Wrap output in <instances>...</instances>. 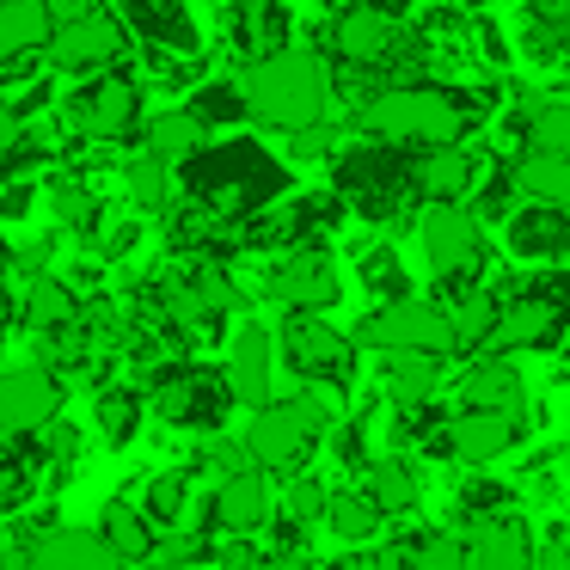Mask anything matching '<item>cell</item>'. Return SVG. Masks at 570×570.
I'll return each mask as SVG.
<instances>
[{
  "mask_svg": "<svg viewBox=\"0 0 570 570\" xmlns=\"http://www.w3.org/2000/svg\"><path fill=\"white\" fill-rule=\"evenodd\" d=\"M185 197L197 203V209H209L215 222L246 227V222H258L271 203L288 197V166L276 160L271 148H258L252 136L209 141V148L185 166Z\"/></svg>",
  "mask_w": 570,
  "mask_h": 570,
  "instance_id": "obj_1",
  "label": "cell"
},
{
  "mask_svg": "<svg viewBox=\"0 0 570 570\" xmlns=\"http://www.w3.org/2000/svg\"><path fill=\"white\" fill-rule=\"evenodd\" d=\"M491 92H442V87H381L356 105V129L386 148H460L472 124L484 117Z\"/></svg>",
  "mask_w": 570,
  "mask_h": 570,
  "instance_id": "obj_2",
  "label": "cell"
},
{
  "mask_svg": "<svg viewBox=\"0 0 570 570\" xmlns=\"http://www.w3.org/2000/svg\"><path fill=\"white\" fill-rule=\"evenodd\" d=\"M239 87H246V105H252L258 124L301 136V129L325 124L332 68H325V56H313V50H283V56H271V62H252L246 75H239Z\"/></svg>",
  "mask_w": 570,
  "mask_h": 570,
  "instance_id": "obj_3",
  "label": "cell"
},
{
  "mask_svg": "<svg viewBox=\"0 0 570 570\" xmlns=\"http://www.w3.org/2000/svg\"><path fill=\"white\" fill-rule=\"evenodd\" d=\"M332 399L325 393H288V399H271L264 411H252V423H246V454H252V466L258 472H283V479H295L301 466L313 460V448L332 435Z\"/></svg>",
  "mask_w": 570,
  "mask_h": 570,
  "instance_id": "obj_4",
  "label": "cell"
},
{
  "mask_svg": "<svg viewBox=\"0 0 570 570\" xmlns=\"http://www.w3.org/2000/svg\"><path fill=\"white\" fill-rule=\"evenodd\" d=\"M570 337V271H540L503 295V320L484 356H521V350H564Z\"/></svg>",
  "mask_w": 570,
  "mask_h": 570,
  "instance_id": "obj_5",
  "label": "cell"
},
{
  "mask_svg": "<svg viewBox=\"0 0 570 570\" xmlns=\"http://www.w3.org/2000/svg\"><path fill=\"white\" fill-rule=\"evenodd\" d=\"M337 197L362 215V222H399L405 203L417 197V178H411V154L386 148V141H362V148L337 154Z\"/></svg>",
  "mask_w": 570,
  "mask_h": 570,
  "instance_id": "obj_6",
  "label": "cell"
},
{
  "mask_svg": "<svg viewBox=\"0 0 570 570\" xmlns=\"http://www.w3.org/2000/svg\"><path fill=\"white\" fill-rule=\"evenodd\" d=\"M148 405L160 411L173 430H197V435H215L234 411V393H227V374L222 368H203V362H160L148 374Z\"/></svg>",
  "mask_w": 570,
  "mask_h": 570,
  "instance_id": "obj_7",
  "label": "cell"
},
{
  "mask_svg": "<svg viewBox=\"0 0 570 570\" xmlns=\"http://www.w3.org/2000/svg\"><path fill=\"white\" fill-rule=\"evenodd\" d=\"M276 356L301 374L307 393H332L337 399V393H350V381H356V337L337 332L332 320H320V313H288L283 332H276Z\"/></svg>",
  "mask_w": 570,
  "mask_h": 570,
  "instance_id": "obj_8",
  "label": "cell"
},
{
  "mask_svg": "<svg viewBox=\"0 0 570 570\" xmlns=\"http://www.w3.org/2000/svg\"><path fill=\"white\" fill-rule=\"evenodd\" d=\"M417 239H423V258L430 271L442 276V301L479 288V271H484V222L466 209V203H430L417 222Z\"/></svg>",
  "mask_w": 570,
  "mask_h": 570,
  "instance_id": "obj_9",
  "label": "cell"
},
{
  "mask_svg": "<svg viewBox=\"0 0 570 570\" xmlns=\"http://www.w3.org/2000/svg\"><path fill=\"white\" fill-rule=\"evenodd\" d=\"M356 350H381V356H460L454 320L442 301H393L356 320Z\"/></svg>",
  "mask_w": 570,
  "mask_h": 570,
  "instance_id": "obj_10",
  "label": "cell"
},
{
  "mask_svg": "<svg viewBox=\"0 0 570 570\" xmlns=\"http://www.w3.org/2000/svg\"><path fill=\"white\" fill-rule=\"evenodd\" d=\"M62 129L75 141H129L136 129H148L141 124V87H136V75H99V80H87V87H75L62 99Z\"/></svg>",
  "mask_w": 570,
  "mask_h": 570,
  "instance_id": "obj_11",
  "label": "cell"
},
{
  "mask_svg": "<svg viewBox=\"0 0 570 570\" xmlns=\"http://www.w3.org/2000/svg\"><path fill=\"white\" fill-rule=\"evenodd\" d=\"M62 374L38 368V362H26V368H0V435H43L56 430V417H62Z\"/></svg>",
  "mask_w": 570,
  "mask_h": 570,
  "instance_id": "obj_12",
  "label": "cell"
},
{
  "mask_svg": "<svg viewBox=\"0 0 570 570\" xmlns=\"http://www.w3.org/2000/svg\"><path fill=\"white\" fill-rule=\"evenodd\" d=\"M124 43H129V26L117 13H87V19H75V26H56V38H50V68L56 75H111L117 68V56H124Z\"/></svg>",
  "mask_w": 570,
  "mask_h": 570,
  "instance_id": "obj_13",
  "label": "cell"
},
{
  "mask_svg": "<svg viewBox=\"0 0 570 570\" xmlns=\"http://www.w3.org/2000/svg\"><path fill=\"white\" fill-rule=\"evenodd\" d=\"M271 295L283 301L288 313H320L337 307V295H344V276H337L332 252L325 246H301V252H283L271 271Z\"/></svg>",
  "mask_w": 570,
  "mask_h": 570,
  "instance_id": "obj_14",
  "label": "cell"
},
{
  "mask_svg": "<svg viewBox=\"0 0 570 570\" xmlns=\"http://www.w3.org/2000/svg\"><path fill=\"white\" fill-rule=\"evenodd\" d=\"M227 393H234V405L246 411H264L271 405V386H276V332L258 320H246L234 337H227Z\"/></svg>",
  "mask_w": 570,
  "mask_h": 570,
  "instance_id": "obj_15",
  "label": "cell"
},
{
  "mask_svg": "<svg viewBox=\"0 0 570 570\" xmlns=\"http://www.w3.org/2000/svg\"><path fill=\"white\" fill-rule=\"evenodd\" d=\"M203 521L222 533H234V540H246V533H264L276 521V491H271V472H234V479L215 484L209 509H203Z\"/></svg>",
  "mask_w": 570,
  "mask_h": 570,
  "instance_id": "obj_16",
  "label": "cell"
},
{
  "mask_svg": "<svg viewBox=\"0 0 570 570\" xmlns=\"http://www.w3.org/2000/svg\"><path fill=\"white\" fill-rule=\"evenodd\" d=\"M503 246H509V258H521V264L558 271V264L570 258V215H564V209H546V203L509 209V222H503Z\"/></svg>",
  "mask_w": 570,
  "mask_h": 570,
  "instance_id": "obj_17",
  "label": "cell"
},
{
  "mask_svg": "<svg viewBox=\"0 0 570 570\" xmlns=\"http://www.w3.org/2000/svg\"><path fill=\"white\" fill-rule=\"evenodd\" d=\"M332 50L344 56L350 68H381L393 62L399 50H405V31L393 26V13H381V7H344L332 26Z\"/></svg>",
  "mask_w": 570,
  "mask_h": 570,
  "instance_id": "obj_18",
  "label": "cell"
},
{
  "mask_svg": "<svg viewBox=\"0 0 570 570\" xmlns=\"http://www.w3.org/2000/svg\"><path fill=\"white\" fill-rule=\"evenodd\" d=\"M460 405L466 411H491V417L528 423V381L509 356H479L460 374Z\"/></svg>",
  "mask_w": 570,
  "mask_h": 570,
  "instance_id": "obj_19",
  "label": "cell"
},
{
  "mask_svg": "<svg viewBox=\"0 0 570 570\" xmlns=\"http://www.w3.org/2000/svg\"><path fill=\"white\" fill-rule=\"evenodd\" d=\"M521 435H528V423L491 417V411H454V423H448V460H460V466H491Z\"/></svg>",
  "mask_w": 570,
  "mask_h": 570,
  "instance_id": "obj_20",
  "label": "cell"
},
{
  "mask_svg": "<svg viewBox=\"0 0 570 570\" xmlns=\"http://www.w3.org/2000/svg\"><path fill=\"white\" fill-rule=\"evenodd\" d=\"M124 26L154 43V56H197V19L185 0H124Z\"/></svg>",
  "mask_w": 570,
  "mask_h": 570,
  "instance_id": "obj_21",
  "label": "cell"
},
{
  "mask_svg": "<svg viewBox=\"0 0 570 570\" xmlns=\"http://www.w3.org/2000/svg\"><path fill=\"white\" fill-rule=\"evenodd\" d=\"M31 570H124L99 528H43L31 540Z\"/></svg>",
  "mask_w": 570,
  "mask_h": 570,
  "instance_id": "obj_22",
  "label": "cell"
},
{
  "mask_svg": "<svg viewBox=\"0 0 570 570\" xmlns=\"http://www.w3.org/2000/svg\"><path fill=\"white\" fill-rule=\"evenodd\" d=\"M411 178H417L423 203H466L472 185H479V160L466 148H430L411 154Z\"/></svg>",
  "mask_w": 570,
  "mask_h": 570,
  "instance_id": "obj_23",
  "label": "cell"
},
{
  "mask_svg": "<svg viewBox=\"0 0 570 570\" xmlns=\"http://www.w3.org/2000/svg\"><path fill=\"white\" fill-rule=\"evenodd\" d=\"M466 546H472V570H540V546H533L528 521H515V515L491 521V528H472Z\"/></svg>",
  "mask_w": 570,
  "mask_h": 570,
  "instance_id": "obj_24",
  "label": "cell"
},
{
  "mask_svg": "<svg viewBox=\"0 0 570 570\" xmlns=\"http://www.w3.org/2000/svg\"><path fill=\"white\" fill-rule=\"evenodd\" d=\"M99 533H105V546L124 558V570L160 558V528H154V521L141 515V503H129V497H111V503L99 509Z\"/></svg>",
  "mask_w": 570,
  "mask_h": 570,
  "instance_id": "obj_25",
  "label": "cell"
},
{
  "mask_svg": "<svg viewBox=\"0 0 570 570\" xmlns=\"http://www.w3.org/2000/svg\"><path fill=\"white\" fill-rule=\"evenodd\" d=\"M50 38H56V19L43 0H0V68L50 50Z\"/></svg>",
  "mask_w": 570,
  "mask_h": 570,
  "instance_id": "obj_26",
  "label": "cell"
},
{
  "mask_svg": "<svg viewBox=\"0 0 570 570\" xmlns=\"http://www.w3.org/2000/svg\"><path fill=\"white\" fill-rule=\"evenodd\" d=\"M227 31H234V43L252 62H271V56L288 50V13L276 0H239L234 13H227Z\"/></svg>",
  "mask_w": 570,
  "mask_h": 570,
  "instance_id": "obj_27",
  "label": "cell"
},
{
  "mask_svg": "<svg viewBox=\"0 0 570 570\" xmlns=\"http://www.w3.org/2000/svg\"><path fill=\"white\" fill-rule=\"evenodd\" d=\"M80 295L62 283V276H50V271H31L26 276V320H31V332L38 337H56V332H75L80 325Z\"/></svg>",
  "mask_w": 570,
  "mask_h": 570,
  "instance_id": "obj_28",
  "label": "cell"
},
{
  "mask_svg": "<svg viewBox=\"0 0 570 570\" xmlns=\"http://www.w3.org/2000/svg\"><path fill=\"white\" fill-rule=\"evenodd\" d=\"M448 307V320H454V344H460V356H484L491 350V337H497V320H503V288H466V295H454V301H442Z\"/></svg>",
  "mask_w": 570,
  "mask_h": 570,
  "instance_id": "obj_29",
  "label": "cell"
},
{
  "mask_svg": "<svg viewBox=\"0 0 570 570\" xmlns=\"http://www.w3.org/2000/svg\"><path fill=\"white\" fill-rule=\"evenodd\" d=\"M141 148L154 154V160H166V166H190L203 148H209V129L197 124V117L178 105V111H160V117H148V129H141Z\"/></svg>",
  "mask_w": 570,
  "mask_h": 570,
  "instance_id": "obj_30",
  "label": "cell"
},
{
  "mask_svg": "<svg viewBox=\"0 0 570 570\" xmlns=\"http://www.w3.org/2000/svg\"><path fill=\"white\" fill-rule=\"evenodd\" d=\"M362 491H368L386 515H417V509H423V479H417V466H411L405 454L374 460L368 479H362Z\"/></svg>",
  "mask_w": 570,
  "mask_h": 570,
  "instance_id": "obj_31",
  "label": "cell"
},
{
  "mask_svg": "<svg viewBox=\"0 0 570 570\" xmlns=\"http://www.w3.org/2000/svg\"><path fill=\"white\" fill-rule=\"evenodd\" d=\"M435 393H442V356H386V399H393V411L435 405Z\"/></svg>",
  "mask_w": 570,
  "mask_h": 570,
  "instance_id": "obj_32",
  "label": "cell"
},
{
  "mask_svg": "<svg viewBox=\"0 0 570 570\" xmlns=\"http://www.w3.org/2000/svg\"><path fill=\"white\" fill-rule=\"evenodd\" d=\"M141 417H148V393H141V386H99V399H92V423H99V435L111 448L136 442Z\"/></svg>",
  "mask_w": 570,
  "mask_h": 570,
  "instance_id": "obj_33",
  "label": "cell"
},
{
  "mask_svg": "<svg viewBox=\"0 0 570 570\" xmlns=\"http://www.w3.org/2000/svg\"><path fill=\"white\" fill-rule=\"evenodd\" d=\"M141 515H148L160 533H178V528H185V515H190V472H185V466L154 472V479L141 484Z\"/></svg>",
  "mask_w": 570,
  "mask_h": 570,
  "instance_id": "obj_34",
  "label": "cell"
},
{
  "mask_svg": "<svg viewBox=\"0 0 570 570\" xmlns=\"http://www.w3.org/2000/svg\"><path fill=\"white\" fill-rule=\"evenodd\" d=\"M325 521H332V533L344 546H368L374 533L386 528V509L374 503L362 484H350V491H332V509H325Z\"/></svg>",
  "mask_w": 570,
  "mask_h": 570,
  "instance_id": "obj_35",
  "label": "cell"
},
{
  "mask_svg": "<svg viewBox=\"0 0 570 570\" xmlns=\"http://www.w3.org/2000/svg\"><path fill=\"white\" fill-rule=\"evenodd\" d=\"M515 190L528 203H546V209L570 215V160H552V154H521L515 160Z\"/></svg>",
  "mask_w": 570,
  "mask_h": 570,
  "instance_id": "obj_36",
  "label": "cell"
},
{
  "mask_svg": "<svg viewBox=\"0 0 570 570\" xmlns=\"http://www.w3.org/2000/svg\"><path fill=\"white\" fill-rule=\"evenodd\" d=\"M509 503H515V484H503V479H466L454 491V521L460 528H491V521H503L509 515Z\"/></svg>",
  "mask_w": 570,
  "mask_h": 570,
  "instance_id": "obj_37",
  "label": "cell"
},
{
  "mask_svg": "<svg viewBox=\"0 0 570 570\" xmlns=\"http://www.w3.org/2000/svg\"><path fill=\"white\" fill-rule=\"evenodd\" d=\"M124 190H129V203H136L141 215H160V209H173V166L166 160H154L148 148L136 154V160L124 166Z\"/></svg>",
  "mask_w": 570,
  "mask_h": 570,
  "instance_id": "obj_38",
  "label": "cell"
},
{
  "mask_svg": "<svg viewBox=\"0 0 570 570\" xmlns=\"http://www.w3.org/2000/svg\"><path fill=\"white\" fill-rule=\"evenodd\" d=\"M521 141L528 154H552V160H570V99H540L521 124Z\"/></svg>",
  "mask_w": 570,
  "mask_h": 570,
  "instance_id": "obj_39",
  "label": "cell"
},
{
  "mask_svg": "<svg viewBox=\"0 0 570 570\" xmlns=\"http://www.w3.org/2000/svg\"><path fill=\"white\" fill-rule=\"evenodd\" d=\"M185 111L197 117L203 129H227V124H239V117H252V105H246V87H239V80H203Z\"/></svg>",
  "mask_w": 570,
  "mask_h": 570,
  "instance_id": "obj_40",
  "label": "cell"
},
{
  "mask_svg": "<svg viewBox=\"0 0 570 570\" xmlns=\"http://www.w3.org/2000/svg\"><path fill=\"white\" fill-rule=\"evenodd\" d=\"M405 540L417 570H472V546L460 528H423V533H405Z\"/></svg>",
  "mask_w": 570,
  "mask_h": 570,
  "instance_id": "obj_41",
  "label": "cell"
},
{
  "mask_svg": "<svg viewBox=\"0 0 570 570\" xmlns=\"http://www.w3.org/2000/svg\"><path fill=\"white\" fill-rule=\"evenodd\" d=\"M325 509H332V491H325V479H313V472H295V479L283 484V503H276V515L295 521V528H313V521H325Z\"/></svg>",
  "mask_w": 570,
  "mask_h": 570,
  "instance_id": "obj_42",
  "label": "cell"
},
{
  "mask_svg": "<svg viewBox=\"0 0 570 570\" xmlns=\"http://www.w3.org/2000/svg\"><path fill=\"white\" fill-rule=\"evenodd\" d=\"M356 276H362V288H368V295H381V307H393V301H411V295H405V264H399L393 246L362 252Z\"/></svg>",
  "mask_w": 570,
  "mask_h": 570,
  "instance_id": "obj_43",
  "label": "cell"
},
{
  "mask_svg": "<svg viewBox=\"0 0 570 570\" xmlns=\"http://www.w3.org/2000/svg\"><path fill=\"white\" fill-rule=\"evenodd\" d=\"M50 203H56V215H62V227H75V234H92V227H99V197H92L80 178H56Z\"/></svg>",
  "mask_w": 570,
  "mask_h": 570,
  "instance_id": "obj_44",
  "label": "cell"
},
{
  "mask_svg": "<svg viewBox=\"0 0 570 570\" xmlns=\"http://www.w3.org/2000/svg\"><path fill=\"white\" fill-rule=\"evenodd\" d=\"M325 442H332V460H337V466L368 479V466H374V454H368V417H344L332 435H325Z\"/></svg>",
  "mask_w": 570,
  "mask_h": 570,
  "instance_id": "obj_45",
  "label": "cell"
},
{
  "mask_svg": "<svg viewBox=\"0 0 570 570\" xmlns=\"http://www.w3.org/2000/svg\"><path fill=\"white\" fill-rule=\"evenodd\" d=\"M26 141H31V117L19 111L13 99H0V166L13 160V154L26 148Z\"/></svg>",
  "mask_w": 570,
  "mask_h": 570,
  "instance_id": "obj_46",
  "label": "cell"
},
{
  "mask_svg": "<svg viewBox=\"0 0 570 570\" xmlns=\"http://www.w3.org/2000/svg\"><path fill=\"white\" fill-rule=\"evenodd\" d=\"M31 203H38L31 178H0V222H26Z\"/></svg>",
  "mask_w": 570,
  "mask_h": 570,
  "instance_id": "obj_47",
  "label": "cell"
},
{
  "mask_svg": "<svg viewBox=\"0 0 570 570\" xmlns=\"http://www.w3.org/2000/svg\"><path fill=\"white\" fill-rule=\"evenodd\" d=\"M320 154H332V129H301V136H288V160H320Z\"/></svg>",
  "mask_w": 570,
  "mask_h": 570,
  "instance_id": "obj_48",
  "label": "cell"
},
{
  "mask_svg": "<svg viewBox=\"0 0 570 570\" xmlns=\"http://www.w3.org/2000/svg\"><path fill=\"white\" fill-rule=\"evenodd\" d=\"M374 570H417V558H411V540L399 533V540H386L381 552H374Z\"/></svg>",
  "mask_w": 570,
  "mask_h": 570,
  "instance_id": "obj_49",
  "label": "cell"
},
{
  "mask_svg": "<svg viewBox=\"0 0 570 570\" xmlns=\"http://www.w3.org/2000/svg\"><path fill=\"white\" fill-rule=\"evenodd\" d=\"M540 570H570V533H564V528L546 533V546H540Z\"/></svg>",
  "mask_w": 570,
  "mask_h": 570,
  "instance_id": "obj_50",
  "label": "cell"
},
{
  "mask_svg": "<svg viewBox=\"0 0 570 570\" xmlns=\"http://www.w3.org/2000/svg\"><path fill=\"white\" fill-rule=\"evenodd\" d=\"M43 7H50V19H56V26H75V19L99 13V0H43Z\"/></svg>",
  "mask_w": 570,
  "mask_h": 570,
  "instance_id": "obj_51",
  "label": "cell"
},
{
  "mask_svg": "<svg viewBox=\"0 0 570 570\" xmlns=\"http://www.w3.org/2000/svg\"><path fill=\"white\" fill-rule=\"evenodd\" d=\"M264 570H320V564H313V552H271Z\"/></svg>",
  "mask_w": 570,
  "mask_h": 570,
  "instance_id": "obj_52",
  "label": "cell"
},
{
  "mask_svg": "<svg viewBox=\"0 0 570 570\" xmlns=\"http://www.w3.org/2000/svg\"><path fill=\"white\" fill-rule=\"evenodd\" d=\"M13 313H19V301H13V288H7V276H0V337H7V325H13Z\"/></svg>",
  "mask_w": 570,
  "mask_h": 570,
  "instance_id": "obj_53",
  "label": "cell"
},
{
  "mask_svg": "<svg viewBox=\"0 0 570 570\" xmlns=\"http://www.w3.org/2000/svg\"><path fill=\"white\" fill-rule=\"evenodd\" d=\"M320 570H374V564H368V558H356V552H337L332 564H320Z\"/></svg>",
  "mask_w": 570,
  "mask_h": 570,
  "instance_id": "obj_54",
  "label": "cell"
},
{
  "mask_svg": "<svg viewBox=\"0 0 570 570\" xmlns=\"http://www.w3.org/2000/svg\"><path fill=\"white\" fill-rule=\"evenodd\" d=\"M7 258H13V252H7V234H0V271H7Z\"/></svg>",
  "mask_w": 570,
  "mask_h": 570,
  "instance_id": "obj_55",
  "label": "cell"
},
{
  "mask_svg": "<svg viewBox=\"0 0 570 570\" xmlns=\"http://www.w3.org/2000/svg\"><path fill=\"white\" fill-rule=\"evenodd\" d=\"M136 570H173V564H160V558H154V564H136Z\"/></svg>",
  "mask_w": 570,
  "mask_h": 570,
  "instance_id": "obj_56",
  "label": "cell"
}]
</instances>
